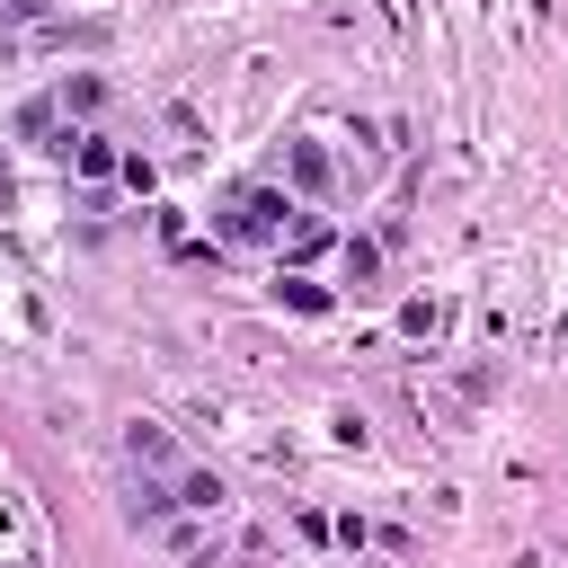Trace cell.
Wrapping results in <instances>:
<instances>
[{"label": "cell", "instance_id": "3", "mask_svg": "<svg viewBox=\"0 0 568 568\" xmlns=\"http://www.w3.org/2000/svg\"><path fill=\"white\" fill-rule=\"evenodd\" d=\"M133 462H178V453H169V435H151V426H133Z\"/></svg>", "mask_w": 568, "mask_h": 568}, {"label": "cell", "instance_id": "1", "mask_svg": "<svg viewBox=\"0 0 568 568\" xmlns=\"http://www.w3.org/2000/svg\"><path fill=\"white\" fill-rule=\"evenodd\" d=\"M293 222H302L293 195H275V186H240L231 213H222V240H275V231H293Z\"/></svg>", "mask_w": 568, "mask_h": 568}, {"label": "cell", "instance_id": "2", "mask_svg": "<svg viewBox=\"0 0 568 568\" xmlns=\"http://www.w3.org/2000/svg\"><path fill=\"white\" fill-rule=\"evenodd\" d=\"M178 506H195V515H222V479H204V470H178Z\"/></svg>", "mask_w": 568, "mask_h": 568}]
</instances>
